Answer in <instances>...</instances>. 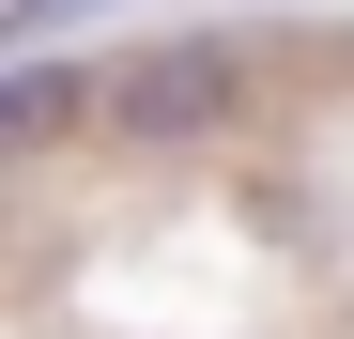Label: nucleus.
I'll use <instances>...</instances> for the list:
<instances>
[{"instance_id": "f03ea898", "label": "nucleus", "mask_w": 354, "mask_h": 339, "mask_svg": "<svg viewBox=\"0 0 354 339\" xmlns=\"http://www.w3.org/2000/svg\"><path fill=\"white\" fill-rule=\"evenodd\" d=\"M62 124H77V77L46 62V46H16V77H0V139H16V154H46Z\"/></svg>"}, {"instance_id": "f257e3e1", "label": "nucleus", "mask_w": 354, "mask_h": 339, "mask_svg": "<svg viewBox=\"0 0 354 339\" xmlns=\"http://www.w3.org/2000/svg\"><path fill=\"white\" fill-rule=\"evenodd\" d=\"M108 139H216L231 108H247V62H231V46H201V31H169V46H139V62H108Z\"/></svg>"}]
</instances>
